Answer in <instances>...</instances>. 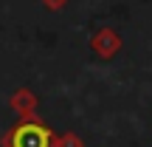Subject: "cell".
Masks as SVG:
<instances>
[{
    "label": "cell",
    "instance_id": "cell-1",
    "mask_svg": "<svg viewBox=\"0 0 152 147\" xmlns=\"http://www.w3.org/2000/svg\"><path fill=\"white\" fill-rule=\"evenodd\" d=\"M9 147H51V133L37 122H23L6 139Z\"/></svg>",
    "mask_w": 152,
    "mask_h": 147
}]
</instances>
